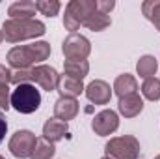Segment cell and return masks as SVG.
<instances>
[{"mask_svg":"<svg viewBox=\"0 0 160 159\" xmlns=\"http://www.w3.org/2000/svg\"><path fill=\"white\" fill-rule=\"evenodd\" d=\"M50 56V45L47 41H36L32 45H19L8 52V64L15 69H28L32 64L43 62Z\"/></svg>","mask_w":160,"mask_h":159,"instance_id":"obj_1","label":"cell"},{"mask_svg":"<svg viewBox=\"0 0 160 159\" xmlns=\"http://www.w3.org/2000/svg\"><path fill=\"white\" fill-rule=\"evenodd\" d=\"M11 82L13 84H24V82H36L39 84L43 90L47 92H52L58 88V82H60V75L54 68L50 66H36L32 69H17L13 75H11Z\"/></svg>","mask_w":160,"mask_h":159,"instance_id":"obj_2","label":"cell"},{"mask_svg":"<svg viewBox=\"0 0 160 159\" xmlns=\"http://www.w3.org/2000/svg\"><path fill=\"white\" fill-rule=\"evenodd\" d=\"M4 38L9 43H17L22 40L39 38L45 34V25L36 19H8L2 26Z\"/></svg>","mask_w":160,"mask_h":159,"instance_id":"obj_3","label":"cell"},{"mask_svg":"<svg viewBox=\"0 0 160 159\" xmlns=\"http://www.w3.org/2000/svg\"><path fill=\"white\" fill-rule=\"evenodd\" d=\"M11 107L21 112V114H32L39 109L41 105V94L39 90L30 84V82H24V84H19L13 92H11V99H9Z\"/></svg>","mask_w":160,"mask_h":159,"instance_id":"obj_4","label":"cell"},{"mask_svg":"<svg viewBox=\"0 0 160 159\" xmlns=\"http://www.w3.org/2000/svg\"><path fill=\"white\" fill-rule=\"evenodd\" d=\"M93 11H97V2L95 0H71L65 8L63 26L75 34V30H78V26L86 23V19Z\"/></svg>","mask_w":160,"mask_h":159,"instance_id":"obj_5","label":"cell"},{"mask_svg":"<svg viewBox=\"0 0 160 159\" xmlns=\"http://www.w3.org/2000/svg\"><path fill=\"white\" fill-rule=\"evenodd\" d=\"M106 156L112 159H138L140 157V142L132 135L110 139L104 146Z\"/></svg>","mask_w":160,"mask_h":159,"instance_id":"obj_6","label":"cell"},{"mask_svg":"<svg viewBox=\"0 0 160 159\" xmlns=\"http://www.w3.org/2000/svg\"><path fill=\"white\" fill-rule=\"evenodd\" d=\"M62 51H63L65 60H86L91 52V45H89L88 38H84L80 34H69L63 40Z\"/></svg>","mask_w":160,"mask_h":159,"instance_id":"obj_7","label":"cell"},{"mask_svg":"<svg viewBox=\"0 0 160 159\" xmlns=\"http://www.w3.org/2000/svg\"><path fill=\"white\" fill-rule=\"evenodd\" d=\"M36 135L32 131H26V129H21L17 131L11 139H9V152L19 159H26L32 157V152L36 148Z\"/></svg>","mask_w":160,"mask_h":159,"instance_id":"obj_8","label":"cell"},{"mask_svg":"<svg viewBox=\"0 0 160 159\" xmlns=\"http://www.w3.org/2000/svg\"><path fill=\"white\" fill-rule=\"evenodd\" d=\"M119 127V118L118 114L112 111V109H106V111H101L93 122H91V129L101 135V137H106V135H112L116 129Z\"/></svg>","mask_w":160,"mask_h":159,"instance_id":"obj_9","label":"cell"},{"mask_svg":"<svg viewBox=\"0 0 160 159\" xmlns=\"http://www.w3.org/2000/svg\"><path fill=\"white\" fill-rule=\"evenodd\" d=\"M86 96L95 105H106L112 97V90L110 84H106L104 80H91L86 86Z\"/></svg>","mask_w":160,"mask_h":159,"instance_id":"obj_10","label":"cell"},{"mask_svg":"<svg viewBox=\"0 0 160 159\" xmlns=\"http://www.w3.org/2000/svg\"><path fill=\"white\" fill-rule=\"evenodd\" d=\"M78 101L75 97H60L54 103V114L62 122H69L78 114Z\"/></svg>","mask_w":160,"mask_h":159,"instance_id":"obj_11","label":"cell"},{"mask_svg":"<svg viewBox=\"0 0 160 159\" xmlns=\"http://www.w3.org/2000/svg\"><path fill=\"white\" fill-rule=\"evenodd\" d=\"M67 131H69L67 122H62V120H58V118L47 120L45 125H43V137H45L47 140H50V142L62 140V139L65 137Z\"/></svg>","mask_w":160,"mask_h":159,"instance_id":"obj_12","label":"cell"},{"mask_svg":"<svg viewBox=\"0 0 160 159\" xmlns=\"http://www.w3.org/2000/svg\"><path fill=\"white\" fill-rule=\"evenodd\" d=\"M143 111V101L138 94L119 97V112L125 118H134Z\"/></svg>","mask_w":160,"mask_h":159,"instance_id":"obj_13","label":"cell"},{"mask_svg":"<svg viewBox=\"0 0 160 159\" xmlns=\"http://www.w3.org/2000/svg\"><path fill=\"white\" fill-rule=\"evenodd\" d=\"M84 84L82 80H75L69 79V77H60V82H58V92L62 94V97H77L84 92Z\"/></svg>","mask_w":160,"mask_h":159,"instance_id":"obj_14","label":"cell"},{"mask_svg":"<svg viewBox=\"0 0 160 159\" xmlns=\"http://www.w3.org/2000/svg\"><path fill=\"white\" fill-rule=\"evenodd\" d=\"M114 90L119 97H125V96H132V94H138V82L132 75L125 73V75H119L116 82H114Z\"/></svg>","mask_w":160,"mask_h":159,"instance_id":"obj_15","label":"cell"},{"mask_svg":"<svg viewBox=\"0 0 160 159\" xmlns=\"http://www.w3.org/2000/svg\"><path fill=\"white\" fill-rule=\"evenodd\" d=\"M36 2H28V0H22V2H15L9 6L8 13L11 19H32V15H36Z\"/></svg>","mask_w":160,"mask_h":159,"instance_id":"obj_16","label":"cell"},{"mask_svg":"<svg viewBox=\"0 0 160 159\" xmlns=\"http://www.w3.org/2000/svg\"><path fill=\"white\" fill-rule=\"evenodd\" d=\"M63 69H65V77L75 79V80H82L89 71V64L86 60H65Z\"/></svg>","mask_w":160,"mask_h":159,"instance_id":"obj_17","label":"cell"},{"mask_svg":"<svg viewBox=\"0 0 160 159\" xmlns=\"http://www.w3.org/2000/svg\"><path fill=\"white\" fill-rule=\"evenodd\" d=\"M110 15H106V13H102V11H93L88 19H86V23H84V26H88L89 30H93V32H101V30H104V28H108L110 26Z\"/></svg>","mask_w":160,"mask_h":159,"instance_id":"obj_18","label":"cell"},{"mask_svg":"<svg viewBox=\"0 0 160 159\" xmlns=\"http://www.w3.org/2000/svg\"><path fill=\"white\" fill-rule=\"evenodd\" d=\"M157 68H158V62H157V58L151 56V54L142 56V58L138 60V64H136L138 75L143 77V79H151V77L157 73Z\"/></svg>","mask_w":160,"mask_h":159,"instance_id":"obj_19","label":"cell"},{"mask_svg":"<svg viewBox=\"0 0 160 159\" xmlns=\"http://www.w3.org/2000/svg\"><path fill=\"white\" fill-rule=\"evenodd\" d=\"M54 152H56L54 142H50L43 137V139H38V142H36V148L32 152V159H52Z\"/></svg>","mask_w":160,"mask_h":159,"instance_id":"obj_20","label":"cell"},{"mask_svg":"<svg viewBox=\"0 0 160 159\" xmlns=\"http://www.w3.org/2000/svg\"><path fill=\"white\" fill-rule=\"evenodd\" d=\"M143 15L155 25V28L160 30V0H147L142 4Z\"/></svg>","mask_w":160,"mask_h":159,"instance_id":"obj_21","label":"cell"},{"mask_svg":"<svg viewBox=\"0 0 160 159\" xmlns=\"http://www.w3.org/2000/svg\"><path fill=\"white\" fill-rule=\"evenodd\" d=\"M142 92L147 99L151 101H158L160 99V80L157 77H151V79H145L143 86H142Z\"/></svg>","mask_w":160,"mask_h":159,"instance_id":"obj_22","label":"cell"},{"mask_svg":"<svg viewBox=\"0 0 160 159\" xmlns=\"http://www.w3.org/2000/svg\"><path fill=\"white\" fill-rule=\"evenodd\" d=\"M60 8H62V4L58 0H39V2H36V9L41 11L43 15H47V17L58 15Z\"/></svg>","mask_w":160,"mask_h":159,"instance_id":"obj_23","label":"cell"},{"mask_svg":"<svg viewBox=\"0 0 160 159\" xmlns=\"http://www.w3.org/2000/svg\"><path fill=\"white\" fill-rule=\"evenodd\" d=\"M9 99H11L9 86H0V109H6V111H8V109L11 107Z\"/></svg>","mask_w":160,"mask_h":159,"instance_id":"obj_24","label":"cell"},{"mask_svg":"<svg viewBox=\"0 0 160 159\" xmlns=\"http://www.w3.org/2000/svg\"><path fill=\"white\" fill-rule=\"evenodd\" d=\"M11 71L6 68V66H2L0 64V86H8L9 82H11Z\"/></svg>","mask_w":160,"mask_h":159,"instance_id":"obj_25","label":"cell"},{"mask_svg":"<svg viewBox=\"0 0 160 159\" xmlns=\"http://www.w3.org/2000/svg\"><path fill=\"white\" fill-rule=\"evenodd\" d=\"M114 6H116L114 0H101V2H97V9L102 11V13H106V15L114 9Z\"/></svg>","mask_w":160,"mask_h":159,"instance_id":"obj_26","label":"cell"},{"mask_svg":"<svg viewBox=\"0 0 160 159\" xmlns=\"http://www.w3.org/2000/svg\"><path fill=\"white\" fill-rule=\"evenodd\" d=\"M6 131H8V122H6L4 112L0 111V142H2V140H4V137H6Z\"/></svg>","mask_w":160,"mask_h":159,"instance_id":"obj_27","label":"cell"},{"mask_svg":"<svg viewBox=\"0 0 160 159\" xmlns=\"http://www.w3.org/2000/svg\"><path fill=\"white\" fill-rule=\"evenodd\" d=\"M2 40H4V32L0 30V43H2Z\"/></svg>","mask_w":160,"mask_h":159,"instance_id":"obj_28","label":"cell"},{"mask_svg":"<svg viewBox=\"0 0 160 159\" xmlns=\"http://www.w3.org/2000/svg\"><path fill=\"white\" fill-rule=\"evenodd\" d=\"M102 159H112V157H108V156H106V157H102Z\"/></svg>","mask_w":160,"mask_h":159,"instance_id":"obj_29","label":"cell"},{"mask_svg":"<svg viewBox=\"0 0 160 159\" xmlns=\"http://www.w3.org/2000/svg\"><path fill=\"white\" fill-rule=\"evenodd\" d=\"M155 159H160V156H157V157H155Z\"/></svg>","mask_w":160,"mask_h":159,"instance_id":"obj_30","label":"cell"},{"mask_svg":"<svg viewBox=\"0 0 160 159\" xmlns=\"http://www.w3.org/2000/svg\"><path fill=\"white\" fill-rule=\"evenodd\" d=\"M0 159H4V157H2V156H0Z\"/></svg>","mask_w":160,"mask_h":159,"instance_id":"obj_31","label":"cell"}]
</instances>
